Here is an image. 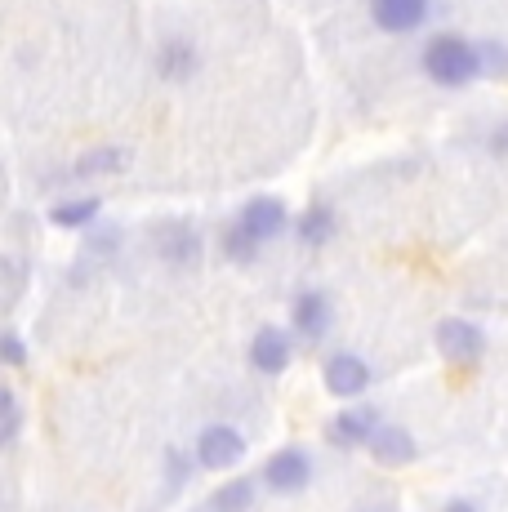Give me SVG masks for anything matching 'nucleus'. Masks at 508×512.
Returning a JSON list of instances; mask_svg holds the SVG:
<instances>
[{"label": "nucleus", "instance_id": "obj_1", "mask_svg": "<svg viewBox=\"0 0 508 512\" xmlns=\"http://www.w3.org/2000/svg\"><path fill=\"white\" fill-rule=\"evenodd\" d=\"M424 72L433 76L437 85H464L482 72V49L459 41V36H437V41L424 49Z\"/></svg>", "mask_w": 508, "mask_h": 512}, {"label": "nucleus", "instance_id": "obj_2", "mask_svg": "<svg viewBox=\"0 0 508 512\" xmlns=\"http://www.w3.org/2000/svg\"><path fill=\"white\" fill-rule=\"evenodd\" d=\"M263 486H268L272 495H299V490H308L312 486L308 450L286 446V450H277V455H268V464H263Z\"/></svg>", "mask_w": 508, "mask_h": 512}, {"label": "nucleus", "instance_id": "obj_3", "mask_svg": "<svg viewBox=\"0 0 508 512\" xmlns=\"http://www.w3.org/2000/svg\"><path fill=\"white\" fill-rule=\"evenodd\" d=\"M241 459H246V437H241L232 423H210V428H201V437H197L201 468L223 472V468H237Z\"/></svg>", "mask_w": 508, "mask_h": 512}, {"label": "nucleus", "instance_id": "obj_4", "mask_svg": "<svg viewBox=\"0 0 508 512\" xmlns=\"http://www.w3.org/2000/svg\"><path fill=\"white\" fill-rule=\"evenodd\" d=\"M437 352H442L451 366H473L486 352V334L464 317H446L442 326H437Z\"/></svg>", "mask_w": 508, "mask_h": 512}, {"label": "nucleus", "instance_id": "obj_5", "mask_svg": "<svg viewBox=\"0 0 508 512\" xmlns=\"http://www.w3.org/2000/svg\"><path fill=\"white\" fill-rule=\"evenodd\" d=\"M321 379H326L330 397L353 401V397H361V392L370 388V366L357 357V352H335V357L326 361V370H321Z\"/></svg>", "mask_w": 508, "mask_h": 512}, {"label": "nucleus", "instance_id": "obj_6", "mask_svg": "<svg viewBox=\"0 0 508 512\" xmlns=\"http://www.w3.org/2000/svg\"><path fill=\"white\" fill-rule=\"evenodd\" d=\"M290 357H295V343L281 326H263L250 339V366L259 374H286Z\"/></svg>", "mask_w": 508, "mask_h": 512}, {"label": "nucleus", "instance_id": "obj_7", "mask_svg": "<svg viewBox=\"0 0 508 512\" xmlns=\"http://www.w3.org/2000/svg\"><path fill=\"white\" fill-rule=\"evenodd\" d=\"M379 428H384V423H379L375 406H348V410H339L335 415V423H330V441H335V446L357 450V446H370Z\"/></svg>", "mask_w": 508, "mask_h": 512}, {"label": "nucleus", "instance_id": "obj_8", "mask_svg": "<svg viewBox=\"0 0 508 512\" xmlns=\"http://www.w3.org/2000/svg\"><path fill=\"white\" fill-rule=\"evenodd\" d=\"M370 455H375V464H384V468H406V464H415L419 446L402 423H384V428L375 432V441H370Z\"/></svg>", "mask_w": 508, "mask_h": 512}, {"label": "nucleus", "instance_id": "obj_9", "mask_svg": "<svg viewBox=\"0 0 508 512\" xmlns=\"http://www.w3.org/2000/svg\"><path fill=\"white\" fill-rule=\"evenodd\" d=\"M330 321H335V312H330V299L321 290H308L295 299V330L304 334V339L321 343L330 334Z\"/></svg>", "mask_w": 508, "mask_h": 512}, {"label": "nucleus", "instance_id": "obj_10", "mask_svg": "<svg viewBox=\"0 0 508 512\" xmlns=\"http://www.w3.org/2000/svg\"><path fill=\"white\" fill-rule=\"evenodd\" d=\"M237 223L263 245V241H272V236H281V228H286V205L272 201V196H259V201H250L246 210H241Z\"/></svg>", "mask_w": 508, "mask_h": 512}, {"label": "nucleus", "instance_id": "obj_11", "mask_svg": "<svg viewBox=\"0 0 508 512\" xmlns=\"http://www.w3.org/2000/svg\"><path fill=\"white\" fill-rule=\"evenodd\" d=\"M375 23L384 32H415L428 14V0H375Z\"/></svg>", "mask_w": 508, "mask_h": 512}, {"label": "nucleus", "instance_id": "obj_12", "mask_svg": "<svg viewBox=\"0 0 508 512\" xmlns=\"http://www.w3.org/2000/svg\"><path fill=\"white\" fill-rule=\"evenodd\" d=\"M254 490H259V486H254L250 477H237V481H228V486L214 490L205 508H210V512H250L254 508Z\"/></svg>", "mask_w": 508, "mask_h": 512}, {"label": "nucleus", "instance_id": "obj_13", "mask_svg": "<svg viewBox=\"0 0 508 512\" xmlns=\"http://www.w3.org/2000/svg\"><path fill=\"white\" fill-rule=\"evenodd\" d=\"M161 254H165V263H179V268L197 263V254H201L197 232H192V228H170V232H165V241H161Z\"/></svg>", "mask_w": 508, "mask_h": 512}, {"label": "nucleus", "instance_id": "obj_14", "mask_svg": "<svg viewBox=\"0 0 508 512\" xmlns=\"http://www.w3.org/2000/svg\"><path fill=\"white\" fill-rule=\"evenodd\" d=\"M330 232H335V214H330V205H312L304 219H299V236H304V245H326Z\"/></svg>", "mask_w": 508, "mask_h": 512}, {"label": "nucleus", "instance_id": "obj_15", "mask_svg": "<svg viewBox=\"0 0 508 512\" xmlns=\"http://www.w3.org/2000/svg\"><path fill=\"white\" fill-rule=\"evenodd\" d=\"M50 219L58 228H85V223L99 219V201H94V196H85V201H63V205H54Z\"/></svg>", "mask_w": 508, "mask_h": 512}, {"label": "nucleus", "instance_id": "obj_16", "mask_svg": "<svg viewBox=\"0 0 508 512\" xmlns=\"http://www.w3.org/2000/svg\"><path fill=\"white\" fill-rule=\"evenodd\" d=\"M223 250H228V259H237V263H250L254 254H259V241L241 228V223H232L228 236H223Z\"/></svg>", "mask_w": 508, "mask_h": 512}, {"label": "nucleus", "instance_id": "obj_17", "mask_svg": "<svg viewBox=\"0 0 508 512\" xmlns=\"http://www.w3.org/2000/svg\"><path fill=\"white\" fill-rule=\"evenodd\" d=\"M0 441L5 446H14V437H18V423H23V410H18V397H14V388H5L0 392Z\"/></svg>", "mask_w": 508, "mask_h": 512}, {"label": "nucleus", "instance_id": "obj_18", "mask_svg": "<svg viewBox=\"0 0 508 512\" xmlns=\"http://www.w3.org/2000/svg\"><path fill=\"white\" fill-rule=\"evenodd\" d=\"M125 161L130 156L121 152V147H103V152H94V156H85L81 165H76V174H99V170H125Z\"/></svg>", "mask_w": 508, "mask_h": 512}, {"label": "nucleus", "instance_id": "obj_19", "mask_svg": "<svg viewBox=\"0 0 508 512\" xmlns=\"http://www.w3.org/2000/svg\"><path fill=\"white\" fill-rule=\"evenodd\" d=\"M0 361H5L9 370H18L27 361V343H23L18 330H5V339H0Z\"/></svg>", "mask_w": 508, "mask_h": 512}, {"label": "nucleus", "instance_id": "obj_20", "mask_svg": "<svg viewBox=\"0 0 508 512\" xmlns=\"http://www.w3.org/2000/svg\"><path fill=\"white\" fill-rule=\"evenodd\" d=\"M165 477H170V486H174V490H183V486H188L192 464L179 455V450H170V455H165Z\"/></svg>", "mask_w": 508, "mask_h": 512}, {"label": "nucleus", "instance_id": "obj_21", "mask_svg": "<svg viewBox=\"0 0 508 512\" xmlns=\"http://www.w3.org/2000/svg\"><path fill=\"white\" fill-rule=\"evenodd\" d=\"M482 67L486 72H508V54L500 45H482Z\"/></svg>", "mask_w": 508, "mask_h": 512}, {"label": "nucleus", "instance_id": "obj_22", "mask_svg": "<svg viewBox=\"0 0 508 512\" xmlns=\"http://www.w3.org/2000/svg\"><path fill=\"white\" fill-rule=\"evenodd\" d=\"M442 512H482V508H477L473 499H451V504H446Z\"/></svg>", "mask_w": 508, "mask_h": 512}]
</instances>
